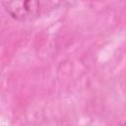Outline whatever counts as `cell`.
<instances>
[{
  "label": "cell",
  "mask_w": 126,
  "mask_h": 126,
  "mask_svg": "<svg viewBox=\"0 0 126 126\" xmlns=\"http://www.w3.org/2000/svg\"><path fill=\"white\" fill-rule=\"evenodd\" d=\"M6 12L20 22H31L36 19L40 12L39 0H2Z\"/></svg>",
  "instance_id": "6da1fadb"
}]
</instances>
